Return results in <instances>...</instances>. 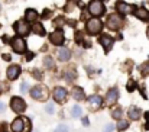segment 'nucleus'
I'll use <instances>...</instances> for the list:
<instances>
[{
    "instance_id": "obj_12",
    "label": "nucleus",
    "mask_w": 149,
    "mask_h": 132,
    "mask_svg": "<svg viewBox=\"0 0 149 132\" xmlns=\"http://www.w3.org/2000/svg\"><path fill=\"white\" fill-rule=\"evenodd\" d=\"M20 73H22V67H20L19 64H12V65H9L7 70H6V77H7L9 81H15V80L19 79Z\"/></svg>"
},
{
    "instance_id": "obj_8",
    "label": "nucleus",
    "mask_w": 149,
    "mask_h": 132,
    "mask_svg": "<svg viewBox=\"0 0 149 132\" xmlns=\"http://www.w3.org/2000/svg\"><path fill=\"white\" fill-rule=\"evenodd\" d=\"M10 109H12L15 113L20 115V113H23V112L28 109V105H26V102H25L20 96H13V97L10 99Z\"/></svg>"
},
{
    "instance_id": "obj_26",
    "label": "nucleus",
    "mask_w": 149,
    "mask_h": 132,
    "mask_svg": "<svg viewBox=\"0 0 149 132\" xmlns=\"http://www.w3.org/2000/svg\"><path fill=\"white\" fill-rule=\"evenodd\" d=\"M44 67L45 68H55V60L52 57H45L44 58Z\"/></svg>"
},
{
    "instance_id": "obj_16",
    "label": "nucleus",
    "mask_w": 149,
    "mask_h": 132,
    "mask_svg": "<svg viewBox=\"0 0 149 132\" xmlns=\"http://www.w3.org/2000/svg\"><path fill=\"white\" fill-rule=\"evenodd\" d=\"M56 57H58V61L67 62V61H70V58H71V49L62 45V46H59V49H58V52H56Z\"/></svg>"
},
{
    "instance_id": "obj_14",
    "label": "nucleus",
    "mask_w": 149,
    "mask_h": 132,
    "mask_svg": "<svg viewBox=\"0 0 149 132\" xmlns=\"http://www.w3.org/2000/svg\"><path fill=\"white\" fill-rule=\"evenodd\" d=\"M99 44L104 48L106 52H109V51L113 48V45H114V39H113V37H110V35H107V34H100Z\"/></svg>"
},
{
    "instance_id": "obj_45",
    "label": "nucleus",
    "mask_w": 149,
    "mask_h": 132,
    "mask_svg": "<svg viewBox=\"0 0 149 132\" xmlns=\"http://www.w3.org/2000/svg\"><path fill=\"white\" fill-rule=\"evenodd\" d=\"M0 10H1V3H0Z\"/></svg>"
},
{
    "instance_id": "obj_36",
    "label": "nucleus",
    "mask_w": 149,
    "mask_h": 132,
    "mask_svg": "<svg viewBox=\"0 0 149 132\" xmlns=\"http://www.w3.org/2000/svg\"><path fill=\"white\" fill-rule=\"evenodd\" d=\"M114 128H116V126H114L113 124H107V125L104 126V132H111Z\"/></svg>"
},
{
    "instance_id": "obj_31",
    "label": "nucleus",
    "mask_w": 149,
    "mask_h": 132,
    "mask_svg": "<svg viewBox=\"0 0 149 132\" xmlns=\"http://www.w3.org/2000/svg\"><path fill=\"white\" fill-rule=\"evenodd\" d=\"M33 57H35V52H32V51H26V52H25V58H26V61H32Z\"/></svg>"
},
{
    "instance_id": "obj_20",
    "label": "nucleus",
    "mask_w": 149,
    "mask_h": 132,
    "mask_svg": "<svg viewBox=\"0 0 149 132\" xmlns=\"http://www.w3.org/2000/svg\"><path fill=\"white\" fill-rule=\"evenodd\" d=\"M62 77H64V80H67V83H72L77 79V73H75V70L72 67L71 68H65V70H62Z\"/></svg>"
},
{
    "instance_id": "obj_30",
    "label": "nucleus",
    "mask_w": 149,
    "mask_h": 132,
    "mask_svg": "<svg viewBox=\"0 0 149 132\" xmlns=\"http://www.w3.org/2000/svg\"><path fill=\"white\" fill-rule=\"evenodd\" d=\"M31 74H32L36 80H42V74L39 73V70H38V68H33V70L31 71Z\"/></svg>"
},
{
    "instance_id": "obj_33",
    "label": "nucleus",
    "mask_w": 149,
    "mask_h": 132,
    "mask_svg": "<svg viewBox=\"0 0 149 132\" xmlns=\"http://www.w3.org/2000/svg\"><path fill=\"white\" fill-rule=\"evenodd\" d=\"M142 74H143V76H148L149 74V62H145V64L142 65Z\"/></svg>"
},
{
    "instance_id": "obj_44",
    "label": "nucleus",
    "mask_w": 149,
    "mask_h": 132,
    "mask_svg": "<svg viewBox=\"0 0 149 132\" xmlns=\"http://www.w3.org/2000/svg\"><path fill=\"white\" fill-rule=\"evenodd\" d=\"M100 1H109V0H100Z\"/></svg>"
},
{
    "instance_id": "obj_15",
    "label": "nucleus",
    "mask_w": 149,
    "mask_h": 132,
    "mask_svg": "<svg viewBox=\"0 0 149 132\" xmlns=\"http://www.w3.org/2000/svg\"><path fill=\"white\" fill-rule=\"evenodd\" d=\"M117 100H119V90L116 87L110 88L106 94V105L107 106H114L117 103Z\"/></svg>"
},
{
    "instance_id": "obj_34",
    "label": "nucleus",
    "mask_w": 149,
    "mask_h": 132,
    "mask_svg": "<svg viewBox=\"0 0 149 132\" xmlns=\"http://www.w3.org/2000/svg\"><path fill=\"white\" fill-rule=\"evenodd\" d=\"M75 42L77 44H83V35H81V32H75Z\"/></svg>"
},
{
    "instance_id": "obj_3",
    "label": "nucleus",
    "mask_w": 149,
    "mask_h": 132,
    "mask_svg": "<svg viewBox=\"0 0 149 132\" xmlns=\"http://www.w3.org/2000/svg\"><path fill=\"white\" fill-rule=\"evenodd\" d=\"M29 96L33 99V100H38V102H47L48 97H49V91L48 88L42 84H38V86H33V87L29 88Z\"/></svg>"
},
{
    "instance_id": "obj_5",
    "label": "nucleus",
    "mask_w": 149,
    "mask_h": 132,
    "mask_svg": "<svg viewBox=\"0 0 149 132\" xmlns=\"http://www.w3.org/2000/svg\"><path fill=\"white\" fill-rule=\"evenodd\" d=\"M9 44L12 46V51H13L15 54H17V55H23V54L28 51V44H26L25 38H22V37H17V35L13 37Z\"/></svg>"
},
{
    "instance_id": "obj_23",
    "label": "nucleus",
    "mask_w": 149,
    "mask_h": 132,
    "mask_svg": "<svg viewBox=\"0 0 149 132\" xmlns=\"http://www.w3.org/2000/svg\"><path fill=\"white\" fill-rule=\"evenodd\" d=\"M116 129L119 132H123L126 129H129V122L126 119H119L117 121V125H116Z\"/></svg>"
},
{
    "instance_id": "obj_39",
    "label": "nucleus",
    "mask_w": 149,
    "mask_h": 132,
    "mask_svg": "<svg viewBox=\"0 0 149 132\" xmlns=\"http://www.w3.org/2000/svg\"><path fill=\"white\" fill-rule=\"evenodd\" d=\"M81 122H83V125H84V126H88V125H90V121H88V118H86V116H84V118H81Z\"/></svg>"
},
{
    "instance_id": "obj_24",
    "label": "nucleus",
    "mask_w": 149,
    "mask_h": 132,
    "mask_svg": "<svg viewBox=\"0 0 149 132\" xmlns=\"http://www.w3.org/2000/svg\"><path fill=\"white\" fill-rule=\"evenodd\" d=\"M71 116L72 118H81L83 116V109H81V106H78V105H74L72 107H71Z\"/></svg>"
},
{
    "instance_id": "obj_29",
    "label": "nucleus",
    "mask_w": 149,
    "mask_h": 132,
    "mask_svg": "<svg viewBox=\"0 0 149 132\" xmlns=\"http://www.w3.org/2000/svg\"><path fill=\"white\" fill-rule=\"evenodd\" d=\"M54 132H70V129H68V126H67V125L61 124V125H58V126L55 128V131Z\"/></svg>"
},
{
    "instance_id": "obj_4",
    "label": "nucleus",
    "mask_w": 149,
    "mask_h": 132,
    "mask_svg": "<svg viewBox=\"0 0 149 132\" xmlns=\"http://www.w3.org/2000/svg\"><path fill=\"white\" fill-rule=\"evenodd\" d=\"M106 25L111 31H120L125 26V18L122 15H119V13H111V15L107 16Z\"/></svg>"
},
{
    "instance_id": "obj_6",
    "label": "nucleus",
    "mask_w": 149,
    "mask_h": 132,
    "mask_svg": "<svg viewBox=\"0 0 149 132\" xmlns=\"http://www.w3.org/2000/svg\"><path fill=\"white\" fill-rule=\"evenodd\" d=\"M88 13L93 16V18H100L106 13V6H104V1H100V0H90L88 3Z\"/></svg>"
},
{
    "instance_id": "obj_10",
    "label": "nucleus",
    "mask_w": 149,
    "mask_h": 132,
    "mask_svg": "<svg viewBox=\"0 0 149 132\" xmlns=\"http://www.w3.org/2000/svg\"><path fill=\"white\" fill-rule=\"evenodd\" d=\"M49 42L55 46H62L65 42V35H64V31L61 28L55 29L52 34L49 35Z\"/></svg>"
},
{
    "instance_id": "obj_42",
    "label": "nucleus",
    "mask_w": 149,
    "mask_h": 132,
    "mask_svg": "<svg viewBox=\"0 0 149 132\" xmlns=\"http://www.w3.org/2000/svg\"><path fill=\"white\" fill-rule=\"evenodd\" d=\"M145 128H146V129L149 131V121H146V125H145Z\"/></svg>"
},
{
    "instance_id": "obj_9",
    "label": "nucleus",
    "mask_w": 149,
    "mask_h": 132,
    "mask_svg": "<svg viewBox=\"0 0 149 132\" xmlns=\"http://www.w3.org/2000/svg\"><path fill=\"white\" fill-rule=\"evenodd\" d=\"M116 10H117V13L119 15H122V16H126V15H130V13H133L135 12V9H136V4H132V3H126V1H122V0H119L117 3H116Z\"/></svg>"
},
{
    "instance_id": "obj_35",
    "label": "nucleus",
    "mask_w": 149,
    "mask_h": 132,
    "mask_svg": "<svg viewBox=\"0 0 149 132\" xmlns=\"http://www.w3.org/2000/svg\"><path fill=\"white\" fill-rule=\"evenodd\" d=\"M28 88H29V84H28L26 81H23V83L20 84V93H26Z\"/></svg>"
},
{
    "instance_id": "obj_28",
    "label": "nucleus",
    "mask_w": 149,
    "mask_h": 132,
    "mask_svg": "<svg viewBox=\"0 0 149 132\" xmlns=\"http://www.w3.org/2000/svg\"><path fill=\"white\" fill-rule=\"evenodd\" d=\"M45 112H47L48 115H54V113H55V105H54V103H47V105H45Z\"/></svg>"
},
{
    "instance_id": "obj_21",
    "label": "nucleus",
    "mask_w": 149,
    "mask_h": 132,
    "mask_svg": "<svg viewBox=\"0 0 149 132\" xmlns=\"http://www.w3.org/2000/svg\"><path fill=\"white\" fill-rule=\"evenodd\" d=\"M71 94H72V99L77 100V102H81V100L86 99V93H84L83 87H78V86H74L72 91H71Z\"/></svg>"
},
{
    "instance_id": "obj_19",
    "label": "nucleus",
    "mask_w": 149,
    "mask_h": 132,
    "mask_svg": "<svg viewBox=\"0 0 149 132\" xmlns=\"http://www.w3.org/2000/svg\"><path fill=\"white\" fill-rule=\"evenodd\" d=\"M31 31H32V34H35L36 37H45V35H47V31H45L44 23H41V22H38V20H36L35 23H32Z\"/></svg>"
},
{
    "instance_id": "obj_13",
    "label": "nucleus",
    "mask_w": 149,
    "mask_h": 132,
    "mask_svg": "<svg viewBox=\"0 0 149 132\" xmlns=\"http://www.w3.org/2000/svg\"><path fill=\"white\" fill-rule=\"evenodd\" d=\"M67 94H68L67 88L61 87V86H56V87H54V90H52V97H54V100L56 103H64L65 99H67Z\"/></svg>"
},
{
    "instance_id": "obj_37",
    "label": "nucleus",
    "mask_w": 149,
    "mask_h": 132,
    "mask_svg": "<svg viewBox=\"0 0 149 132\" xmlns=\"http://www.w3.org/2000/svg\"><path fill=\"white\" fill-rule=\"evenodd\" d=\"M49 16H51V10L49 9H45V10L42 12V18H44V19H48Z\"/></svg>"
},
{
    "instance_id": "obj_22",
    "label": "nucleus",
    "mask_w": 149,
    "mask_h": 132,
    "mask_svg": "<svg viewBox=\"0 0 149 132\" xmlns=\"http://www.w3.org/2000/svg\"><path fill=\"white\" fill-rule=\"evenodd\" d=\"M141 115H142V110H141L139 107H136V106H130L129 110H127V116H129V119H132V121L141 119Z\"/></svg>"
},
{
    "instance_id": "obj_18",
    "label": "nucleus",
    "mask_w": 149,
    "mask_h": 132,
    "mask_svg": "<svg viewBox=\"0 0 149 132\" xmlns=\"http://www.w3.org/2000/svg\"><path fill=\"white\" fill-rule=\"evenodd\" d=\"M38 18H39V13L35 10V9H26L25 10V20L28 22V23H35L36 20H38Z\"/></svg>"
},
{
    "instance_id": "obj_11",
    "label": "nucleus",
    "mask_w": 149,
    "mask_h": 132,
    "mask_svg": "<svg viewBox=\"0 0 149 132\" xmlns=\"http://www.w3.org/2000/svg\"><path fill=\"white\" fill-rule=\"evenodd\" d=\"M103 103H104V100L101 99V96H99V94H91L87 99V105H88V109L91 112H97L99 109H101Z\"/></svg>"
},
{
    "instance_id": "obj_40",
    "label": "nucleus",
    "mask_w": 149,
    "mask_h": 132,
    "mask_svg": "<svg viewBox=\"0 0 149 132\" xmlns=\"http://www.w3.org/2000/svg\"><path fill=\"white\" fill-rule=\"evenodd\" d=\"M6 110V105H4V102H0V113H3Z\"/></svg>"
},
{
    "instance_id": "obj_1",
    "label": "nucleus",
    "mask_w": 149,
    "mask_h": 132,
    "mask_svg": "<svg viewBox=\"0 0 149 132\" xmlns=\"http://www.w3.org/2000/svg\"><path fill=\"white\" fill-rule=\"evenodd\" d=\"M31 129H32V125H31L29 118L26 116H17L10 124L12 132H31Z\"/></svg>"
},
{
    "instance_id": "obj_38",
    "label": "nucleus",
    "mask_w": 149,
    "mask_h": 132,
    "mask_svg": "<svg viewBox=\"0 0 149 132\" xmlns=\"http://www.w3.org/2000/svg\"><path fill=\"white\" fill-rule=\"evenodd\" d=\"M1 58L4 61H12V55L10 54H1Z\"/></svg>"
},
{
    "instance_id": "obj_41",
    "label": "nucleus",
    "mask_w": 149,
    "mask_h": 132,
    "mask_svg": "<svg viewBox=\"0 0 149 132\" xmlns=\"http://www.w3.org/2000/svg\"><path fill=\"white\" fill-rule=\"evenodd\" d=\"M145 119H146V121H149V112H146V113H145Z\"/></svg>"
},
{
    "instance_id": "obj_27",
    "label": "nucleus",
    "mask_w": 149,
    "mask_h": 132,
    "mask_svg": "<svg viewBox=\"0 0 149 132\" xmlns=\"http://www.w3.org/2000/svg\"><path fill=\"white\" fill-rule=\"evenodd\" d=\"M64 25H67V20H65V18H64V16H58V18H55V19H54V26L61 28V26H64Z\"/></svg>"
},
{
    "instance_id": "obj_25",
    "label": "nucleus",
    "mask_w": 149,
    "mask_h": 132,
    "mask_svg": "<svg viewBox=\"0 0 149 132\" xmlns=\"http://www.w3.org/2000/svg\"><path fill=\"white\" fill-rule=\"evenodd\" d=\"M122 115H123V109L120 107V106H117V107H114V109H111V118L113 119H122Z\"/></svg>"
},
{
    "instance_id": "obj_17",
    "label": "nucleus",
    "mask_w": 149,
    "mask_h": 132,
    "mask_svg": "<svg viewBox=\"0 0 149 132\" xmlns=\"http://www.w3.org/2000/svg\"><path fill=\"white\" fill-rule=\"evenodd\" d=\"M132 15H135V16H136L138 19H141L142 22H149V12L146 7H136Z\"/></svg>"
},
{
    "instance_id": "obj_2",
    "label": "nucleus",
    "mask_w": 149,
    "mask_h": 132,
    "mask_svg": "<svg viewBox=\"0 0 149 132\" xmlns=\"http://www.w3.org/2000/svg\"><path fill=\"white\" fill-rule=\"evenodd\" d=\"M103 28H104V23L100 20L99 18H91V19H88L86 22V32H87V35H91V37L100 35Z\"/></svg>"
},
{
    "instance_id": "obj_7",
    "label": "nucleus",
    "mask_w": 149,
    "mask_h": 132,
    "mask_svg": "<svg viewBox=\"0 0 149 132\" xmlns=\"http://www.w3.org/2000/svg\"><path fill=\"white\" fill-rule=\"evenodd\" d=\"M13 29L16 32L17 37H28L31 34V23H28L25 19H20V20H16L13 23Z\"/></svg>"
},
{
    "instance_id": "obj_32",
    "label": "nucleus",
    "mask_w": 149,
    "mask_h": 132,
    "mask_svg": "<svg viewBox=\"0 0 149 132\" xmlns=\"http://www.w3.org/2000/svg\"><path fill=\"white\" fill-rule=\"evenodd\" d=\"M135 88H136V83L133 80H129V83H127V91H133Z\"/></svg>"
},
{
    "instance_id": "obj_43",
    "label": "nucleus",
    "mask_w": 149,
    "mask_h": 132,
    "mask_svg": "<svg viewBox=\"0 0 149 132\" xmlns=\"http://www.w3.org/2000/svg\"><path fill=\"white\" fill-rule=\"evenodd\" d=\"M146 37H148V39H149V28L146 29Z\"/></svg>"
}]
</instances>
